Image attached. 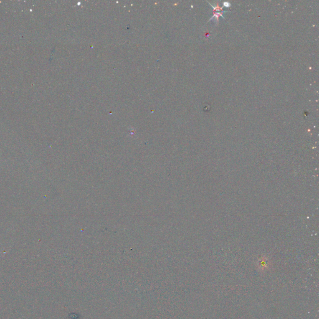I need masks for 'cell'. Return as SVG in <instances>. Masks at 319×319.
Instances as JSON below:
<instances>
[{"label":"cell","mask_w":319,"mask_h":319,"mask_svg":"<svg viewBox=\"0 0 319 319\" xmlns=\"http://www.w3.org/2000/svg\"><path fill=\"white\" fill-rule=\"evenodd\" d=\"M220 16H221V17H223V18H225V17H224V16H223V13H221V12H219V13H215L214 16H212V18H211V19H210L209 20V21H212V19H213L214 18H216V21H218V18H219V17H220Z\"/></svg>","instance_id":"1"},{"label":"cell","mask_w":319,"mask_h":319,"mask_svg":"<svg viewBox=\"0 0 319 319\" xmlns=\"http://www.w3.org/2000/svg\"><path fill=\"white\" fill-rule=\"evenodd\" d=\"M209 4L211 5V6L212 8H214V9H215V11H220H220H222V9H223V7H220V6H219V4H216V5H215V6H214V5L211 4V3H209Z\"/></svg>","instance_id":"2"},{"label":"cell","mask_w":319,"mask_h":319,"mask_svg":"<svg viewBox=\"0 0 319 319\" xmlns=\"http://www.w3.org/2000/svg\"><path fill=\"white\" fill-rule=\"evenodd\" d=\"M223 6H225V7H229L231 6V4H230V3L225 1V2L223 3Z\"/></svg>","instance_id":"3"}]
</instances>
